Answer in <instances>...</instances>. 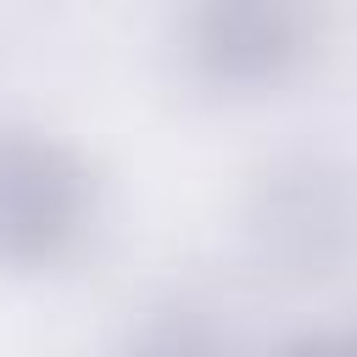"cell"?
Returning a JSON list of instances; mask_svg holds the SVG:
<instances>
[{"instance_id": "obj_2", "label": "cell", "mask_w": 357, "mask_h": 357, "mask_svg": "<svg viewBox=\"0 0 357 357\" xmlns=\"http://www.w3.org/2000/svg\"><path fill=\"white\" fill-rule=\"evenodd\" d=\"M100 173L56 128L0 123V273H56L100 229Z\"/></svg>"}, {"instance_id": "obj_1", "label": "cell", "mask_w": 357, "mask_h": 357, "mask_svg": "<svg viewBox=\"0 0 357 357\" xmlns=\"http://www.w3.org/2000/svg\"><path fill=\"white\" fill-rule=\"evenodd\" d=\"M240 251L279 284L346 273L357 257V167L329 151L268 156L240 195Z\"/></svg>"}, {"instance_id": "obj_5", "label": "cell", "mask_w": 357, "mask_h": 357, "mask_svg": "<svg viewBox=\"0 0 357 357\" xmlns=\"http://www.w3.org/2000/svg\"><path fill=\"white\" fill-rule=\"evenodd\" d=\"M268 357H357V324H335V329H301V335L279 340Z\"/></svg>"}, {"instance_id": "obj_4", "label": "cell", "mask_w": 357, "mask_h": 357, "mask_svg": "<svg viewBox=\"0 0 357 357\" xmlns=\"http://www.w3.org/2000/svg\"><path fill=\"white\" fill-rule=\"evenodd\" d=\"M112 357H251V351L212 301L162 296V301H145L123 324Z\"/></svg>"}, {"instance_id": "obj_3", "label": "cell", "mask_w": 357, "mask_h": 357, "mask_svg": "<svg viewBox=\"0 0 357 357\" xmlns=\"http://www.w3.org/2000/svg\"><path fill=\"white\" fill-rule=\"evenodd\" d=\"M318 56V11L296 0H206L173 22V61L206 100H268Z\"/></svg>"}]
</instances>
